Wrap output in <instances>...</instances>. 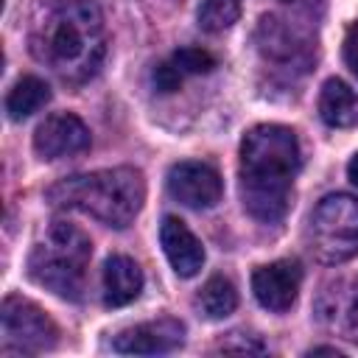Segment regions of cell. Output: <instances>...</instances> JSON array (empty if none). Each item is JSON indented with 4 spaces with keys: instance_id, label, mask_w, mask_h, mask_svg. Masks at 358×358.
Listing matches in <instances>:
<instances>
[{
    "instance_id": "cell-1",
    "label": "cell",
    "mask_w": 358,
    "mask_h": 358,
    "mask_svg": "<svg viewBox=\"0 0 358 358\" xmlns=\"http://www.w3.org/2000/svg\"><path fill=\"white\" fill-rule=\"evenodd\" d=\"M28 50L64 84L90 81L106 56L103 14L95 0H42L28 25Z\"/></svg>"
},
{
    "instance_id": "cell-10",
    "label": "cell",
    "mask_w": 358,
    "mask_h": 358,
    "mask_svg": "<svg viewBox=\"0 0 358 358\" xmlns=\"http://www.w3.org/2000/svg\"><path fill=\"white\" fill-rule=\"evenodd\" d=\"M299 285H302V266L288 257L260 266L252 274L255 299L271 313H285L296 302Z\"/></svg>"
},
{
    "instance_id": "cell-15",
    "label": "cell",
    "mask_w": 358,
    "mask_h": 358,
    "mask_svg": "<svg viewBox=\"0 0 358 358\" xmlns=\"http://www.w3.org/2000/svg\"><path fill=\"white\" fill-rule=\"evenodd\" d=\"M319 117L333 129L358 126V95L338 78H327L319 92Z\"/></svg>"
},
{
    "instance_id": "cell-23",
    "label": "cell",
    "mask_w": 358,
    "mask_h": 358,
    "mask_svg": "<svg viewBox=\"0 0 358 358\" xmlns=\"http://www.w3.org/2000/svg\"><path fill=\"white\" fill-rule=\"evenodd\" d=\"M347 176H350V182H352V185H358V154L347 162Z\"/></svg>"
},
{
    "instance_id": "cell-9",
    "label": "cell",
    "mask_w": 358,
    "mask_h": 358,
    "mask_svg": "<svg viewBox=\"0 0 358 358\" xmlns=\"http://www.w3.org/2000/svg\"><path fill=\"white\" fill-rule=\"evenodd\" d=\"M90 148V129L73 112L48 115L34 131V151L42 159H64Z\"/></svg>"
},
{
    "instance_id": "cell-21",
    "label": "cell",
    "mask_w": 358,
    "mask_h": 358,
    "mask_svg": "<svg viewBox=\"0 0 358 358\" xmlns=\"http://www.w3.org/2000/svg\"><path fill=\"white\" fill-rule=\"evenodd\" d=\"M182 73L176 70V64L168 59V62H159L157 67H154V87H157V92H176L179 87H182Z\"/></svg>"
},
{
    "instance_id": "cell-2",
    "label": "cell",
    "mask_w": 358,
    "mask_h": 358,
    "mask_svg": "<svg viewBox=\"0 0 358 358\" xmlns=\"http://www.w3.org/2000/svg\"><path fill=\"white\" fill-rule=\"evenodd\" d=\"M302 165L296 131L280 123L252 126L241 140V201L263 224H277L288 213L291 187Z\"/></svg>"
},
{
    "instance_id": "cell-7",
    "label": "cell",
    "mask_w": 358,
    "mask_h": 358,
    "mask_svg": "<svg viewBox=\"0 0 358 358\" xmlns=\"http://www.w3.org/2000/svg\"><path fill=\"white\" fill-rule=\"evenodd\" d=\"M313 316L322 330L358 344V277L327 282L313 302Z\"/></svg>"
},
{
    "instance_id": "cell-4",
    "label": "cell",
    "mask_w": 358,
    "mask_h": 358,
    "mask_svg": "<svg viewBox=\"0 0 358 358\" xmlns=\"http://www.w3.org/2000/svg\"><path fill=\"white\" fill-rule=\"evenodd\" d=\"M92 241L70 221H50L28 257V277L62 299H81Z\"/></svg>"
},
{
    "instance_id": "cell-8",
    "label": "cell",
    "mask_w": 358,
    "mask_h": 358,
    "mask_svg": "<svg viewBox=\"0 0 358 358\" xmlns=\"http://www.w3.org/2000/svg\"><path fill=\"white\" fill-rule=\"evenodd\" d=\"M165 185L176 201H182L185 207H193V210L215 207L221 201V193H224L218 171L213 165L196 162V159H185V162L171 165Z\"/></svg>"
},
{
    "instance_id": "cell-25",
    "label": "cell",
    "mask_w": 358,
    "mask_h": 358,
    "mask_svg": "<svg viewBox=\"0 0 358 358\" xmlns=\"http://www.w3.org/2000/svg\"><path fill=\"white\" fill-rule=\"evenodd\" d=\"M280 3H288V6H299V8H313V6H319L322 0H280Z\"/></svg>"
},
{
    "instance_id": "cell-16",
    "label": "cell",
    "mask_w": 358,
    "mask_h": 358,
    "mask_svg": "<svg viewBox=\"0 0 358 358\" xmlns=\"http://www.w3.org/2000/svg\"><path fill=\"white\" fill-rule=\"evenodd\" d=\"M50 101V87L39 76H22L6 95V112L11 120H25Z\"/></svg>"
},
{
    "instance_id": "cell-24",
    "label": "cell",
    "mask_w": 358,
    "mask_h": 358,
    "mask_svg": "<svg viewBox=\"0 0 358 358\" xmlns=\"http://www.w3.org/2000/svg\"><path fill=\"white\" fill-rule=\"evenodd\" d=\"M308 355H341V350L338 347H313V350H308Z\"/></svg>"
},
{
    "instance_id": "cell-20",
    "label": "cell",
    "mask_w": 358,
    "mask_h": 358,
    "mask_svg": "<svg viewBox=\"0 0 358 358\" xmlns=\"http://www.w3.org/2000/svg\"><path fill=\"white\" fill-rule=\"evenodd\" d=\"M218 350H224V352H263L266 347H263V341L255 338L252 333L232 330V333H227V338L218 344Z\"/></svg>"
},
{
    "instance_id": "cell-17",
    "label": "cell",
    "mask_w": 358,
    "mask_h": 358,
    "mask_svg": "<svg viewBox=\"0 0 358 358\" xmlns=\"http://www.w3.org/2000/svg\"><path fill=\"white\" fill-rule=\"evenodd\" d=\"M196 308L207 316V319H224V316H229L235 308H238V291H235V285L227 280V277H221V274H215V277H210L201 288H199V294H196Z\"/></svg>"
},
{
    "instance_id": "cell-14",
    "label": "cell",
    "mask_w": 358,
    "mask_h": 358,
    "mask_svg": "<svg viewBox=\"0 0 358 358\" xmlns=\"http://www.w3.org/2000/svg\"><path fill=\"white\" fill-rule=\"evenodd\" d=\"M101 282H103V305L106 308H123L140 296L143 268L126 255H112L103 263Z\"/></svg>"
},
{
    "instance_id": "cell-12",
    "label": "cell",
    "mask_w": 358,
    "mask_h": 358,
    "mask_svg": "<svg viewBox=\"0 0 358 358\" xmlns=\"http://www.w3.org/2000/svg\"><path fill=\"white\" fill-rule=\"evenodd\" d=\"M257 48L266 59L282 62V64H305L310 59V42L302 36L296 25L280 17H263L257 28Z\"/></svg>"
},
{
    "instance_id": "cell-11",
    "label": "cell",
    "mask_w": 358,
    "mask_h": 358,
    "mask_svg": "<svg viewBox=\"0 0 358 358\" xmlns=\"http://www.w3.org/2000/svg\"><path fill=\"white\" fill-rule=\"evenodd\" d=\"M182 344H185V324L171 316L126 327L112 341V347L123 355H159V352H173Z\"/></svg>"
},
{
    "instance_id": "cell-3",
    "label": "cell",
    "mask_w": 358,
    "mask_h": 358,
    "mask_svg": "<svg viewBox=\"0 0 358 358\" xmlns=\"http://www.w3.org/2000/svg\"><path fill=\"white\" fill-rule=\"evenodd\" d=\"M45 199L62 210H78L106 227L126 229L145 201V179L137 168H103L59 179L48 187Z\"/></svg>"
},
{
    "instance_id": "cell-6",
    "label": "cell",
    "mask_w": 358,
    "mask_h": 358,
    "mask_svg": "<svg viewBox=\"0 0 358 358\" xmlns=\"http://www.w3.org/2000/svg\"><path fill=\"white\" fill-rule=\"evenodd\" d=\"M0 330L6 355H36L59 341L56 322L31 299L11 294L0 305Z\"/></svg>"
},
{
    "instance_id": "cell-13",
    "label": "cell",
    "mask_w": 358,
    "mask_h": 358,
    "mask_svg": "<svg viewBox=\"0 0 358 358\" xmlns=\"http://www.w3.org/2000/svg\"><path fill=\"white\" fill-rule=\"evenodd\" d=\"M159 243L162 252L171 263V268L179 277H196L204 266V246L201 241L190 232V227L176 218V215H165L159 224Z\"/></svg>"
},
{
    "instance_id": "cell-19",
    "label": "cell",
    "mask_w": 358,
    "mask_h": 358,
    "mask_svg": "<svg viewBox=\"0 0 358 358\" xmlns=\"http://www.w3.org/2000/svg\"><path fill=\"white\" fill-rule=\"evenodd\" d=\"M171 62L176 64V70H179L182 76H201V73H210V70L215 67V56L207 53L204 48H193V45L179 48V50L171 56Z\"/></svg>"
},
{
    "instance_id": "cell-22",
    "label": "cell",
    "mask_w": 358,
    "mask_h": 358,
    "mask_svg": "<svg viewBox=\"0 0 358 358\" xmlns=\"http://www.w3.org/2000/svg\"><path fill=\"white\" fill-rule=\"evenodd\" d=\"M344 62L358 76V20L350 22V28L344 34Z\"/></svg>"
},
{
    "instance_id": "cell-5",
    "label": "cell",
    "mask_w": 358,
    "mask_h": 358,
    "mask_svg": "<svg viewBox=\"0 0 358 358\" xmlns=\"http://www.w3.org/2000/svg\"><path fill=\"white\" fill-rule=\"evenodd\" d=\"M308 249L324 266L347 263L358 255V199L350 193L324 196L308 218Z\"/></svg>"
},
{
    "instance_id": "cell-18",
    "label": "cell",
    "mask_w": 358,
    "mask_h": 358,
    "mask_svg": "<svg viewBox=\"0 0 358 358\" xmlns=\"http://www.w3.org/2000/svg\"><path fill=\"white\" fill-rule=\"evenodd\" d=\"M238 17H241V0H204L196 14L199 28L207 34L232 28L238 22Z\"/></svg>"
}]
</instances>
